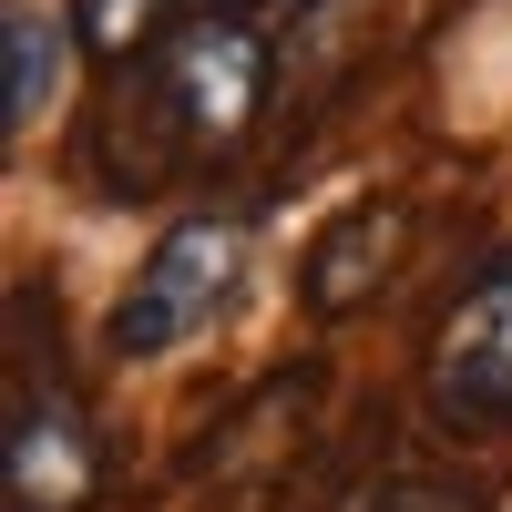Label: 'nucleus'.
Segmentation results:
<instances>
[{
  "mask_svg": "<svg viewBox=\"0 0 512 512\" xmlns=\"http://www.w3.org/2000/svg\"><path fill=\"white\" fill-rule=\"evenodd\" d=\"M246 246H256V226L236 216V205L164 226L154 256L134 267V287H123L113 328H103L113 359H164V349H185L195 328H216V318L236 308V287H246Z\"/></svg>",
  "mask_w": 512,
  "mask_h": 512,
  "instance_id": "obj_1",
  "label": "nucleus"
},
{
  "mask_svg": "<svg viewBox=\"0 0 512 512\" xmlns=\"http://www.w3.org/2000/svg\"><path fill=\"white\" fill-rule=\"evenodd\" d=\"M267 82H277V62H267V31H256L246 11H195V21L164 31V52L144 62L154 113L175 123L185 144H216V154L256 134Z\"/></svg>",
  "mask_w": 512,
  "mask_h": 512,
  "instance_id": "obj_2",
  "label": "nucleus"
},
{
  "mask_svg": "<svg viewBox=\"0 0 512 512\" xmlns=\"http://www.w3.org/2000/svg\"><path fill=\"white\" fill-rule=\"evenodd\" d=\"M431 400L451 420H512V246L461 277L451 318L431 338Z\"/></svg>",
  "mask_w": 512,
  "mask_h": 512,
  "instance_id": "obj_3",
  "label": "nucleus"
},
{
  "mask_svg": "<svg viewBox=\"0 0 512 512\" xmlns=\"http://www.w3.org/2000/svg\"><path fill=\"white\" fill-rule=\"evenodd\" d=\"M11 512H82L103 492V441L62 390H21L11 400V451H0Z\"/></svg>",
  "mask_w": 512,
  "mask_h": 512,
  "instance_id": "obj_4",
  "label": "nucleus"
},
{
  "mask_svg": "<svg viewBox=\"0 0 512 512\" xmlns=\"http://www.w3.org/2000/svg\"><path fill=\"white\" fill-rule=\"evenodd\" d=\"M400 246H410V216H400V205H349V216L318 236V256H308V308L349 318L359 297L400 267Z\"/></svg>",
  "mask_w": 512,
  "mask_h": 512,
  "instance_id": "obj_5",
  "label": "nucleus"
},
{
  "mask_svg": "<svg viewBox=\"0 0 512 512\" xmlns=\"http://www.w3.org/2000/svg\"><path fill=\"white\" fill-rule=\"evenodd\" d=\"M72 41H82V31L52 21L41 0H11V21H0V62H11V82H0V113H11V134H31V123H41V103H52Z\"/></svg>",
  "mask_w": 512,
  "mask_h": 512,
  "instance_id": "obj_6",
  "label": "nucleus"
},
{
  "mask_svg": "<svg viewBox=\"0 0 512 512\" xmlns=\"http://www.w3.org/2000/svg\"><path fill=\"white\" fill-rule=\"evenodd\" d=\"M175 21V0H72V31H82V52H103V62H134L144 41Z\"/></svg>",
  "mask_w": 512,
  "mask_h": 512,
  "instance_id": "obj_7",
  "label": "nucleus"
}]
</instances>
